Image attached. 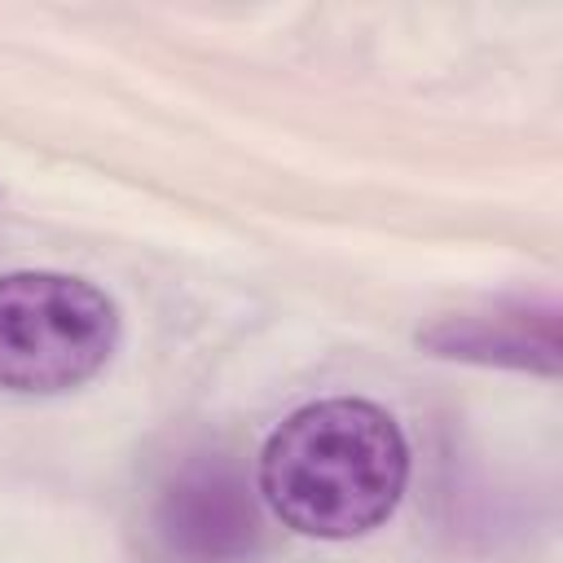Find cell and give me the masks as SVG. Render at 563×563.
<instances>
[{
  "label": "cell",
  "mask_w": 563,
  "mask_h": 563,
  "mask_svg": "<svg viewBox=\"0 0 563 563\" xmlns=\"http://www.w3.org/2000/svg\"><path fill=\"white\" fill-rule=\"evenodd\" d=\"M431 347L449 356H475V361H510V365H537L545 374L559 369V339H554V312H497V317H457L427 334Z\"/></svg>",
  "instance_id": "4"
},
{
  "label": "cell",
  "mask_w": 563,
  "mask_h": 563,
  "mask_svg": "<svg viewBox=\"0 0 563 563\" xmlns=\"http://www.w3.org/2000/svg\"><path fill=\"white\" fill-rule=\"evenodd\" d=\"M409 479L396 418L369 400L334 396L295 409L260 453V493L303 537L343 541L378 528Z\"/></svg>",
  "instance_id": "1"
},
{
  "label": "cell",
  "mask_w": 563,
  "mask_h": 563,
  "mask_svg": "<svg viewBox=\"0 0 563 563\" xmlns=\"http://www.w3.org/2000/svg\"><path fill=\"white\" fill-rule=\"evenodd\" d=\"M119 343L114 303L84 277H0V387L53 396L88 383Z\"/></svg>",
  "instance_id": "2"
},
{
  "label": "cell",
  "mask_w": 563,
  "mask_h": 563,
  "mask_svg": "<svg viewBox=\"0 0 563 563\" xmlns=\"http://www.w3.org/2000/svg\"><path fill=\"white\" fill-rule=\"evenodd\" d=\"M150 537L167 563H251L260 506L229 453H189L150 501Z\"/></svg>",
  "instance_id": "3"
}]
</instances>
